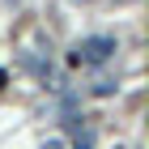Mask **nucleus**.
<instances>
[{
  "label": "nucleus",
  "instance_id": "obj_1",
  "mask_svg": "<svg viewBox=\"0 0 149 149\" xmlns=\"http://www.w3.org/2000/svg\"><path fill=\"white\" fill-rule=\"evenodd\" d=\"M115 51H119V43H115L111 34H90V38H81V43L72 47L68 64H107Z\"/></svg>",
  "mask_w": 149,
  "mask_h": 149
},
{
  "label": "nucleus",
  "instance_id": "obj_2",
  "mask_svg": "<svg viewBox=\"0 0 149 149\" xmlns=\"http://www.w3.org/2000/svg\"><path fill=\"white\" fill-rule=\"evenodd\" d=\"M115 90H119V81H111V77H102V81H94V98H111Z\"/></svg>",
  "mask_w": 149,
  "mask_h": 149
},
{
  "label": "nucleus",
  "instance_id": "obj_3",
  "mask_svg": "<svg viewBox=\"0 0 149 149\" xmlns=\"http://www.w3.org/2000/svg\"><path fill=\"white\" fill-rule=\"evenodd\" d=\"M22 64H26V68H30V72H34V77H43V81H47V72H51V68H47V64H43V60H34V56H30V51H26V56H22Z\"/></svg>",
  "mask_w": 149,
  "mask_h": 149
},
{
  "label": "nucleus",
  "instance_id": "obj_4",
  "mask_svg": "<svg viewBox=\"0 0 149 149\" xmlns=\"http://www.w3.org/2000/svg\"><path fill=\"white\" fill-rule=\"evenodd\" d=\"M72 149H94V128H81L72 136Z\"/></svg>",
  "mask_w": 149,
  "mask_h": 149
},
{
  "label": "nucleus",
  "instance_id": "obj_5",
  "mask_svg": "<svg viewBox=\"0 0 149 149\" xmlns=\"http://www.w3.org/2000/svg\"><path fill=\"white\" fill-rule=\"evenodd\" d=\"M43 149H64V141H47V145Z\"/></svg>",
  "mask_w": 149,
  "mask_h": 149
},
{
  "label": "nucleus",
  "instance_id": "obj_6",
  "mask_svg": "<svg viewBox=\"0 0 149 149\" xmlns=\"http://www.w3.org/2000/svg\"><path fill=\"white\" fill-rule=\"evenodd\" d=\"M4 81H9V72H4V68H0V90H4Z\"/></svg>",
  "mask_w": 149,
  "mask_h": 149
}]
</instances>
